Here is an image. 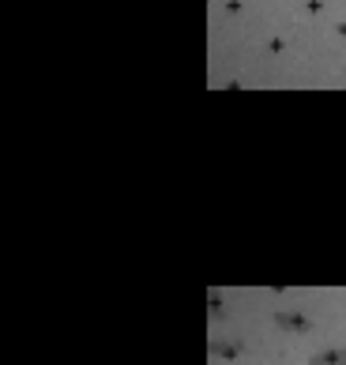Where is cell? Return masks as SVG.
<instances>
[{
    "label": "cell",
    "mask_w": 346,
    "mask_h": 365,
    "mask_svg": "<svg viewBox=\"0 0 346 365\" xmlns=\"http://www.w3.org/2000/svg\"><path fill=\"white\" fill-rule=\"evenodd\" d=\"M309 365H346V346H339V350H320V354H313Z\"/></svg>",
    "instance_id": "1"
},
{
    "label": "cell",
    "mask_w": 346,
    "mask_h": 365,
    "mask_svg": "<svg viewBox=\"0 0 346 365\" xmlns=\"http://www.w3.org/2000/svg\"><path fill=\"white\" fill-rule=\"evenodd\" d=\"M207 350H211V354H219V358H237V354H241V343L234 346V343H222L219 339V343H211Z\"/></svg>",
    "instance_id": "2"
},
{
    "label": "cell",
    "mask_w": 346,
    "mask_h": 365,
    "mask_svg": "<svg viewBox=\"0 0 346 365\" xmlns=\"http://www.w3.org/2000/svg\"><path fill=\"white\" fill-rule=\"evenodd\" d=\"M283 324H286V328H298V331L309 328V320H305V317H283Z\"/></svg>",
    "instance_id": "3"
}]
</instances>
